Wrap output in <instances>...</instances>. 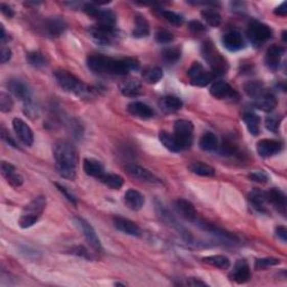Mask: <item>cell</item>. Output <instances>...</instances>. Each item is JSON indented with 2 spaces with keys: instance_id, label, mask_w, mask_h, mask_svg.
I'll list each match as a JSON object with an SVG mask.
<instances>
[{
  "instance_id": "ab89813d",
  "label": "cell",
  "mask_w": 287,
  "mask_h": 287,
  "mask_svg": "<svg viewBox=\"0 0 287 287\" xmlns=\"http://www.w3.org/2000/svg\"><path fill=\"white\" fill-rule=\"evenodd\" d=\"M99 180H100L105 186H108L109 189L113 190H119L120 187L124 185V179L118 174L104 173Z\"/></svg>"
},
{
  "instance_id": "1f68e13d",
  "label": "cell",
  "mask_w": 287,
  "mask_h": 287,
  "mask_svg": "<svg viewBox=\"0 0 287 287\" xmlns=\"http://www.w3.org/2000/svg\"><path fill=\"white\" fill-rule=\"evenodd\" d=\"M244 90L246 92L249 98L253 99V100H256L259 97H261L262 95H265L267 92V89L263 85L262 82L260 81H249L244 85Z\"/></svg>"
},
{
  "instance_id": "30bf717a",
  "label": "cell",
  "mask_w": 287,
  "mask_h": 287,
  "mask_svg": "<svg viewBox=\"0 0 287 287\" xmlns=\"http://www.w3.org/2000/svg\"><path fill=\"white\" fill-rule=\"evenodd\" d=\"M187 75L191 80V83L196 86H207L214 79V73L206 71L202 64L197 62L192 64L187 71Z\"/></svg>"
},
{
  "instance_id": "7c38bea8",
  "label": "cell",
  "mask_w": 287,
  "mask_h": 287,
  "mask_svg": "<svg viewBox=\"0 0 287 287\" xmlns=\"http://www.w3.org/2000/svg\"><path fill=\"white\" fill-rule=\"evenodd\" d=\"M75 224H77V226L79 227V229L83 232V236L85 237L86 241L91 246V248L93 250H96L97 253H102L103 248L100 242V239L98 238L95 229H93V227L89 224V222L82 218H75Z\"/></svg>"
},
{
  "instance_id": "603a6c76",
  "label": "cell",
  "mask_w": 287,
  "mask_h": 287,
  "mask_svg": "<svg viewBox=\"0 0 287 287\" xmlns=\"http://www.w3.org/2000/svg\"><path fill=\"white\" fill-rule=\"evenodd\" d=\"M285 50L284 48L279 45H272L266 52L265 55V64L266 67L272 70V71H276L278 69L280 61H282V57L284 55Z\"/></svg>"
},
{
  "instance_id": "2e32d148",
  "label": "cell",
  "mask_w": 287,
  "mask_h": 287,
  "mask_svg": "<svg viewBox=\"0 0 287 287\" xmlns=\"http://www.w3.org/2000/svg\"><path fill=\"white\" fill-rule=\"evenodd\" d=\"M13 127L15 134L17 135V137H18L20 142L25 146L31 147V146L34 144V134L33 130L31 129V127H29L26 122L20 118H15L13 120Z\"/></svg>"
},
{
  "instance_id": "484cf974",
  "label": "cell",
  "mask_w": 287,
  "mask_h": 287,
  "mask_svg": "<svg viewBox=\"0 0 287 287\" xmlns=\"http://www.w3.org/2000/svg\"><path fill=\"white\" fill-rule=\"evenodd\" d=\"M266 198H267L268 203H271L279 213H282L285 216V214H286V195L284 194L283 191L273 187V189L266 192Z\"/></svg>"
},
{
  "instance_id": "6125c7cd",
  "label": "cell",
  "mask_w": 287,
  "mask_h": 287,
  "mask_svg": "<svg viewBox=\"0 0 287 287\" xmlns=\"http://www.w3.org/2000/svg\"><path fill=\"white\" fill-rule=\"evenodd\" d=\"M184 285H189V286H208L204 282H201L196 278H189L184 283Z\"/></svg>"
},
{
  "instance_id": "f35d334b",
  "label": "cell",
  "mask_w": 287,
  "mask_h": 287,
  "mask_svg": "<svg viewBox=\"0 0 287 287\" xmlns=\"http://www.w3.org/2000/svg\"><path fill=\"white\" fill-rule=\"evenodd\" d=\"M242 119H244L246 126H247L248 131L251 135H254V136H257V135L259 134V125H260L259 117L256 114L251 113V111H249V113L244 114Z\"/></svg>"
},
{
  "instance_id": "f6af8a7d",
  "label": "cell",
  "mask_w": 287,
  "mask_h": 287,
  "mask_svg": "<svg viewBox=\"0 0 287 287\" xmlns=\"http://www.w3.org/2000/svg\"><path fill=\"white\" fill-rule=\"evenodd\" d=\"M160 14L163 17L164 19L166 21H168L169 24L175 25V26H180L182 25L184 23V18L183 16H181L176 13H174V11L171 10H164V9H160Z\"/></svg>"
},
{
  "instance_id": "5bb4252c",
  "label": "cell",
  "mask_w": 287,
  "mask_h": 287,
  "mask_svg": "<svg viewBox=\"0 0 287 287\" xmlns=\"http://www.w3.org/2000/svg\"><path fill=\"white\" fill-rule=\"evenodd\" d=\"M156 210H157V214H158V216H160V218L162 219V221L163 222H165L166 225H168V226H171V227H173L174 229H176L179 232H180V235H181V237H182L186 242H189V244H192V241H193V237L191 236V233L189 232V231H186L183 227H181L180 225H179V222H178V220L174 218V216L169 213V211L167 210V209H165L164 208L162 204H157V208H156Z\"/></svg>"
},
{
  "instance_id": "5b68a950",
  "label": "cell",
  "mask_w": 287,
  "mask_h": 287,
  "mask_svg": "<svg viewBox=\"0 0 287 287\" xmlns=\"http://www.w3.org/2000/svg\"><path fill=\"white\" fill-rule=\"evenodd\" d=\"M8 89L13 93V95L20 99V100L25 103L26 108V114L34 118L36 116V108H35L34 102H33V97H32V91L29 89V86L25 83L24 81L13 79L8 82Z\"/></svg>"
},
{
  "instance_id": "db71d44e",
  "label": "cell",
  "mask_w": 287,
  "mask_h": 287,
  "mask_svg": "<svg viewBox=\"0 0 287 287\" xmlns=\"http://www.w3.org/2000/svg\"><path fill=\"white\" fill-rule=\"evenodd\" d=\"M55 185L57 186L58 191H61V192H62V194H64V196H65L70 202H72L73 204H77V198H75V196H74L73 194H71V193H70V192L67 190V187H65V186H63V185L58 184V183H55Z\"/></svg>"
},
{
  "instance_id": "4dcf8cb0",
  "label": "cell",
  "mask_w": 287,
  "mask_h": 287,
  "mask_svg": "<svg viewBox=\"0 0 287 287\" xmlns=\"http://www.w3.org/2000/svg\"><path fill=\"white\" fill-rule=\"evenodd\" d=\"M83 171L86 175L98 180L105 173L102 164L97 160H93V158H85L83 161Z\"/></svg>"
},
{
  "instance_id": "83f0119b",
  "label": "cell",
  "mask_w": 287,
  "mask_h": 287,
  "mask_svg": "<svg viewBox=\"0 0 287 287\" xmlns=\"http://www.w3.org/2000/svg\"><path fill=\"white\" fill-rule=\"evenodd\" d=\"M158 105H160V108L162 109L163 113L175 114L178 113L179 110L182 109L183 102L180 98L175 96H166L161 99L160 102H158Z\"/></svg>"
},
{
  "instance_id": "6f0895ef",
  "label": "cell",
  "mask_w": 287,
  "mask_h": 287,
  "mask_svg": "<svg viewBox=\"0 0 287 287\" xmlns=\"http://www.w3.org/2000/svg\"><path fill=\"white\" fill-rule=\"evenodd\" d=\"M276 235L277 237L282 240V241L286 242L287 241V229L285 226H278L276 228Z\"/></svg>"
},
{
  "instance_id": "6da1fadb",
  "label": "cell",
  "mask_w": 287,
  "mask_h": 287,
  "mask_svg": "<svg viewBox=\"0 0 287 287\" xmlns=\"http://www.w3.org/2000/svg\"><path fill=\"white\" fill-rule=\"evenodd\" d=\"M86 65L90 71L97 74L126 75L130 71H137L139 69V62L133 57L116 60V58L101 54H93L87 56Z\"/></svg>"
},
{
  "instance_id": "7bdbcfd3",
  "label": "cell",
  "mask_w": 287,
  "mask_h": 287,
  "mask_svg": "<svg viewBox=\"0 0 287 287\" xmlns=\"http://www.w3.org/2000/svg\"><path fill=\"white\" fill-rule=\"evenodd\" d=\"M202 18L207 21V24L211 27H218L221 24V16L215 9L207 8L201 11Z\"/></svg>"
},
{
  "instance_id": "4316f807",
  "label": "cell",
  "mask_w": 287,
  "mask_h": 287,
  "mask_svg": "<svg viewBox=\"0 0 287 287\" xmlns=\"http://www.w3.org/2000/svg\"><path fill=\"white\" fill-rule=\"evenodd\" d=\"M68 25L61 17H52L45 23V29L51 37H58L65 32Z\"/></svg>"
},
{
  "instance_id": "f5cc1de1",
  "label": "cell",
  "mask_w": 287,
  "mask_h": 287,
  "mask_svg": "<svg viewBox=\"0 0 287 287\" xmlns=\"http://www.w3.org/2000/svg\"><path fill=\"white\" fill-rule=\"evenodd\" d=\"M189 28H190V31L193 32V33H195V34H200L202 32H204V29H206V27H204L203 24H201L200 21H197V20H192L189 23Z\"/></svg>"
},
{
  "instance_id": "11a10c76",
  "label": "cell",
  "mask_w": 287,
  "mask_h": 287,
  "mask_svg": "<svg viewBox=\"0 0 287 287\" xmlns=\"http://www.w3.org/2000/svg\"><path fill=\"white\" fill-rule=\"evenodd\" d=\"M2 138L5 140L6 143H7L8 145H10V146H13V147H15V148H18L19 149V146L16 144V142L15 140L10 137V135L6 131V129L5 128L3 127V129H2Z\"/></svg>"
},
{
  "instance_id": "f1b7e54d",
  "label": "cell",
  "mask_w": 287,
  "mask_h": 287,
  "mask_svg": "<svg viewBox=\"0 0 287 287\" xmlns=\"http://www.w3.org/2000/svg\"><path fill=\"white\" fill-rule=\"evenodd\" d=\"M254 105L257 109L265 111V113H272L277 107V99L272 92L267 91L265 95L254 100Z\"/></svg>"
},
{
  "instance_id": "9a60e30c",
  "label": "cell",
  "mask_w": 287,
  "mask_h": 287,
  "mask_svg": "<svg viewBox=\"0 0 287 287\" xmlns=\"http://www.w3.org/2000/svg\"><path fill=\"white\" fill-rule=\"evenodd\" d=\"M210 95L218 100L238 98V93L225 81H216L210 87Z\"/></svg>"
},
{
  "instance_id": "bcb514c9",
  "label": "cell",
  "mask_w": 287,
  "mask_h": 287,
  "mask_svg": "<svg viewBox=\"0 0 287 287\" xmlns=\"http://www.w3.org/2000/svg\"><path fill=\"white\" fill-rule=\"evenodd\" d=\"M162 56L168 63H176L181 58V51L178 48H168L163 51Z\"/></svg>"
},
{
  "instance_id": "8d00e7d4",
  "label": "cell",
  "mask_w": 287,
  "mask_h": 287,
  "mask_svg": "<svg viewBox=\"0 0 287 287\" xmlns=\"http://www.w3.org/2000/svg\"><path fill=\"white\" fill-rule=\"evenodd\" d=\"M163 70L160 67H148L142 73L143 80L148 84H155L163 79Z\"/></svg>"
},
{
  "instance_id": "d6a6232c",
  "label": "cell",
  "mask_w": 287,
  "mask_h": 287,
  "mask_svg": "<svg viewBox=\"0 0 287 287\" xmlns=\"http://www.w3.org/2000/svg\"><path fill=\"white\" fill-rule=\"evenodd\" d=\"M142 89V83L136 79H128L120 84V92L125 97H137Z\"/></svg>"
},
{
  "instance_id": "60d3db41",
  "label": "cell",
  "mask_w": 287,
  "mask_h": 287,
  "mask_svg": "<svg viewBox=\"0 0 287 287\" xmlns=\"http://www.w3.org/2000/svg\"><path fill=\"white\" fill-rule=\"evenodd\" d=\"M208 265L219 268V269H228L230 267V260L228 257L222 255H214V256H208L204 257L202 259Z\"/></svg>"
},
{
  "instance_id": "836d02e7",
  "label": "cell",
  "mask_w": 287,
  "mask_h": 287,
  "mask_svg": "<svg viewBox=\"0 0 287 287\" xmlns=\"http://www.w3.org/2000/svg\"><path fill=\"white\" fill-rule=\"evenodd\" d=\"M249 202L257 211L259 212H267L266 203V192H262L260 190H254L249 194Z\"/></svg>"
},
{
  "instance_id": "3957f363",
  "label": "cell",
  "mask_w": 287,
  "mask_h": 287,
  "mask_svg": "<svg viewBox=\"0 0 287 287\" xmlns=\"http://www.w3.org/2000/svg\"><path fill=\"white\" fill-rule=\"evenodd\" d=\"M54 77L57 84L65 92L72 93V95L78 97H86L90 95L89 87L69 71H65V70H57L54 73Z\"/></svg>"
},
{
  "instance_id": "cb8c5ba5",
  "label": "cell",
  "mask_w": 287,
  "mask_h": 287,
  "mask_svg": "<svg viewBox=\"0 0 287 287\" xmlns=\"http://www.w3.org/2000/svg\"><path fill=\"white\" fill-rule=\"evenodd\" d=\"M127 110L131 116L136 117V118H138V119H143V120L153 118L155 115L154 110L151 109L148 104L140 102V101H134V102L129 103L127 107Z\"/></svg>"
},
{
  "instance_id": "4fadbf2b",
  "label": "cell",
  "mask_w": 287,
  "mask_h": 287,
  "mask_svg": "<svg viewBox=\"0 0 287 287\" xmlns=\"http://www.w3.org/2000/svg\"><path fill=\"white\" fill-rule=\"evenodd\" d=\"M195 222L197 224V226L201 228V229L209 232L210 235L214 236L216 239L221 240V241H224V244H229V245L235 246L239 242V240L237 239L236 236H233V235H231V233L225 231L224 229H220V228H218L214 225L208 224V222L203 221V220H198V219H196Z\"/></svg>"
},
{
  "instance_id": "e575fe53",
  "label": "cell",
  "mask_w": 287,
  "mask_h": 287,
  "mask_svg": "<svg viewBox=\"0 0 287 287\" xmlns=\"http://www.w3.org/2000/svg\"><path fill=\"white\" fill-rule=\"evenodd\" d=\"M150 33V28L147 19L143 16H137L135 19V27L133 31V36L136 38L147 37Z\"/></svg>"
},
{
  "instance_id": "f546056e",
  "label": "cell",
  "mask_w": 287,
  "mask_h": 287,
  "mask_svg": "<svg viewBox=\"0 0 287 287\" xmlns=\"http://www.w3.org/2000/svg\"><path fill=\"white\" fill-rule=\"evenodd\" d=\"M126 206L133 211H138L144 207L145 197L142 193L136 190H128L125 193Z\"/></svg>"
},
{
  "instance_id": "d590c367",
  "label": "cell",
  "mask_w": 287,
  "mask_h": 287,
  "mask_svg": "<svg viewBox=\"0 0 287 287\" xmlns=\"http://www.w3.org/2000/svg\"><path fill=\"white\" fill-rule=\"evenodd\" d=\"M189 169L195 175L203 178H212L215 175V169L210 166L209 164L202 163V162H194L189 166Z\"/></svg>"
},
{
  "instance_id": "8992f818",
  "label": "cell",
  "mask_w": 287,
  "mask_h": 287,
  "mask_svg": "<svg viewBox=\"0 0 287 287\" xmlns=\"http://www.w3.org/2000/svg\"><path fill=\"white\" fill-rule=\"evenodd\" d=\"M202 55L206 58V61L212 68L214 74H224L228 70V63L220 53L216 51L212 42H204L202 45Z\"/></svg>"
},
{
  "instance_id": "7402d4cb",
  "label": "cell",
  "mask_w": 287,
  "mask_h": 287,
  "mask_svg": "<svg viewBox=\"0 0 287 287\" xmlns=\"http://www.w3.org/2000/svg\"><path fill=\"white\" fill-rule=\"evenodd\" d=\"M250 277H251V274H250V267L248 265V262L245 259L238 260L230 274V278L233 280V282H236L238 284H245L248 282Z\"/></svg>"
},
{
  "instance_id": "f907efd6",
  "label": "cell",
  "mask_w": 287,
  "mask_h": 287,
  "mask_svg": "<svg viewBox=\"0 0 287 287\" xmlns=\"http://www.w3.org/2000/svg\"><path fill=\"white\" fill-rule=\"evenodd\" d=\"M155 39L157 43L160 44H168L173 42L174 36L172 33H169L168 31H165V29H161L155 34Z\"/></svg>"
},
{
  "instance_id": "9f6ffc18",
  "label": "cell",
  "mask_w": 287,
  "mask_h": 287,
  "mask_svg": "<svg viewBox=\"0 0 287 287\" xmlns=\"http://www.w3.org/2000/svg\"><path fill=\"white\" fill-rule=\"evenodd\" d=\"M11 58V51L9 48H6V46H3L2 48V52H0V60H2V63L5 64L7 63L8 61H10Z\"/></svg>"
},
{
  "instance_id": "d6986e66",
  "label": "cell",
  "mask_w": 287,
  "mask_h": 287,
  "mask_svg": "<svg viewBox=\"0 0 287 287\" xmlns=\"http://www.w3.org/2000/svg\"><path fill=\"white\" fill-rule=\"evenodd\" d=\"M126 172L129 176L142 181V182H146V183H150V184H158L161 183V181L158 180L153 173H150L148 169H146L142 166L135 165V164H131V165H127L126 166Z\"/></svg>"
},
{
  "instance_id": "be15d7a7",
  "label": "cell",
  "mask_w": 287,
  "mask_h": 287,
  "mask_svg": "<svg viewBox=\"0 0 287 287\" xmlns=\"http://www.w3.org/2000/svg\"><path fill=\"white\" fill-rule=\"evenodd\" d=\"M0 29H2V35H0V39H2V42L3 43H5L6 40L8 39V37H7V35H6V31H5V27L2 25L0 26Z\"/></svg>"
},
{
  "instance_id": "ac0fdd59",
  "label": "cell",
  "mask_w": 287,
  "mask_h": 287,
  "mask_svg": "<svg viewBox=\"0 0 287 287\" xmlns=\"http://www.w3.org/2000/svg\"><path fill=\"white\" fill-rule=\"evenodd\" d=\"M222 44L230 52H238L245 48V39L240 32L236 29L228 31L222 36Z\"/></svg>"
},
{
  "instance_id": "816d5d0a",
  "label": "cell",
  "mask_w": 287,
  "mask_h": 287,
  "mask_svg": "<svg viewBox=\"0 0 287 287\" xmlns=\"http://www.w3.org/2000/svg\"><path fill=\"white\" fill-rule=\"evenodd\" d=\"M248 176L251 181H254V182H257V183H266L268 181V176L266 175V173H263L261 171L250 173Z\"/></svg>"
},
{
  "instance_id": "91938a15",
  "label": "cell",
  "mask_w": 287,
  "mask_h": 287,
  "mask_svg": "<svg viewBox=\"0 0 287 287\" xmlns=\"http://www.w3.org/2000/svg\"><path fill=\"white\" fill-rule=\"evenodd\" d=\"M275 15H277V16H282V17H285L287 15V4L284 2L282 5L278 6V7L275 9Z\"/></svg>"
},
{
  "instance_id": "94428289",
  "label": "cell",
  "mask_w": 287,
  "mask_h": 287,
  "mask_svg": "<svg viewBox=\"0 0 287 287\" xmlns=\"http://www.w3.org/2000/svg\"><path fill=\"white\" fill-rule=\"evenodd\" d=\"M73 253L75 255H78V256H81V257H84V258H91V256L89 255V251H87L86 249H84L83 247H78V248H75L73 250Z\"/></svg>"
},
{
  "instance_id": "52a82bcc",
  "label": "cell",
  "mask_w": 287,
  "mask_h": 287,
  "mask_svg": "<svg viewBox=\"0 0 287 287\" xmlns=\"http://www.w3.org/2000/svg\"><path fill=\"white\" fill-rule=\"evenodd\" d=\"M89 33L92 39L99 45H111L118 38V31L115 25L98 23L89 28Z\"/></svg>"
},
{
  "instance_id": "7a4b0ae2",
  "label": "cell",
  "mask_w": 287,
  "mask_h": 287,
  "mask_svg": "<svg viewBox=\"0 0 287 287\" xmlns=\"http://www.w3.org/2000/svg\"><path fill=\"white\" fill-rule=\"evenodd\" d=\"M56 171L61 178L74 180L77 178L78 153L74 146L69 143H58L53 149Z\"/></svg>"
},
{
  "instance_id": "ee69618b",
  "label": "cell",
  "mask_w": 287,
  "mask_h": 287,
  "mask_svg": "<svg viewBox=\"0 0 287 287\" xmlns=\"http://www.w3.org/2000/svg\"><path fill=\"white\" fill-rule=\"evenodd\" d=\"M26 58H27V62L31 64L32 67L35 68H43L48 64V60H46V57L44 56L43 53H40L38 51L29 52Z\"/></svg>"
},
{
  "instance_id": "8fae6325",
  "label": "cell",
  "mask_w": 287,
  "mask_h": 287,
  "mask_svg": "<svg viewBox=\"0 0 287 287\" xmlns=\"http://www.w3.org/2000/svg\"><path fill=\"white\" fill-rule=\"evenodd\" d=\"M83 11L87 16L97 19L100 24L115 25L116 23V15L113 10L98 7L95 4H85L83 6Z\"/></svg>"
},
{
  "instance_id": "ffe728a7",
  "label": "cell",
  "mask_w": 287,
  "mask_h": 287,
  "mask_svg": "<svg viewBox=\"0 0 287 287\" xmlns=\"http://www.w3.org/2000/svg\"><path fill=\"white\" fill-rule=\"evenodd\" d=\"M174 208L176 210V212L181 215V218L185 219L186 221L195 222V220L197 219L196 210L192 204V202H190L189 200L178 198V200L174 202Z\"/></svg>"
},
{
  "instance_id": "74e56055",
  "label": "cell",
  "mask_w": 287,
  "mask_h": 287,
  "mask_svg": "<svg viewBox=\"0 0 287 287\" xmlns=\"http://www.w3.org/2000/svg\"><path fill=\"white\" fill-rule=\"evenodd\" d=\"M200 148L204 151H215L219 147V142L213 133H206L200 138Z\"/></svg>"
},
{
  "instance_id": "277c9868",
  "label": "cell",
  "mask_w": 287,
  "mask_h": 287,
  "mask_svg": "<svg viewBox=\"0 0 287 287\" xmlns=\"http://www.w3.org/2000/svg\"><path fill=\"white\" fill-rule=\"evenodd\" d=\"M46 203H48L46 202V197L40 195L26 204L21 211L20 218L18 220L19 227L23 229H27V228H31L36 224L44 212Z\"/></svg>"
},
{
  "instance_id": "681fc988",
  "label": "cell",
  "mask_w": 287,
  "mask_h": 287,
  "mask_svg": "<svg viewBox=\"0 0 287 287\" xmlns=\"http://www.w3.org/2000/svg\"><path fill=\"white\" fill-rule=\"evenodd\" d=\"M280 121H282V117L271 115L268 116L265 120V125L268 130H271L273 133L278 131V128L280 125Z\"/></svg>"
},
{
  "instance_id": "680465c9",
  "label": "cell",
  "mask_w": 287,
  "mask_h": 287,
  "mask_svg": "<svg viewBox=\"0 0 287 287\" xmlns=\"http://www.w3.org/2000/svg\"><path fill=\"white\" fill-rule=\"evenodd\" d=\"M0 10H2V13H3L5 16H7V17H13V16L15 15L14 9L11 8L10 6L6 5V4H2V5H0Z\"/></svg>"
},
{
  "instance_id": "ba28073f",
  "label": "cell",
  "mask_w": 287,
  "mask_h": 287,
  "mask_svg": "<svg viewBox=\"0 0 287 287\" xmlns=\"http://www.w3.org/2000/svg\"><path fill=\"white\" fill-rule=\"evenodd\" d=\"M193 131L194 126L191 121L185 119L176 120L174 124V137L180 146L181 150L186 149L193 144Z\"/></svg>"
},
{
  "instance_id": "b9f144b4",
  "label": "cell",
  "mask_w": 287,
  "mask_h": 287,
  "mask_svg": "<svg viewBox=\"0 0 287 287\" xmlns=\"http://www.w3.org/2000/svg\"><path fill=\"white\" fill-rule=\"evenodd\" d=\"M158 138H160V142L163 144L164 147L167 148L168 150L173 151V153H178V151L181 150L180 146L173 134H169L167 131H161Z\"/></svg>"
},
{
  "instance_id": "9c48e42d",
  "label": "cell",
  "mask_w": 287,
  "mask_h": 287,
  "mask_svg": "<svg viewBox=\"0 0 287 287\" xmlns=\"http://www.w3.org/2000/svg\"><path fill=\"white\" fill-rule=\"evenodd\" d=\"M273 32L269 26L260 21H251L247 28V37L256 48L265 44L272 38Z\"/></svg>"
},
{
  "instance_id": "e7e4bbea",
  "label": "cell",
  "mask_w": 287,
  "mask_h": 287,
  "mask_svg": "<svg viewBox=\"0 0 287 287\" xmlns=\"http://www.w3.org/2000/svg\"><path fill=\"white\" fill-rule=\"evenodd\" d=\"M283 39H284V40H286V32H284V33H283Z\"/></svg>"
},
{
  "instance_id": "7dc6e473",
  "label": "cell",
  "mask_w": 287,
  "mask_h": 287,
  "mask_svg": "<svg viewBox=\"0 0 287 287\" xmlns=\"http://www.w3.org/2000/svg\"><path fill=\"white\" fill-rule=\"evenodd\" d=\"M280 263V260L278 258H274V257H266V258H260L257 259L255 262V268L258 271H263V269L276 266Z\"/></svg>"
},
{
  "instance_id": "d4e9b609",
  "label": "cell",
  "mask_w": 287,
  "mask_h": 287,
  "mask_svg": "<svg viewBox=\"0 0 287 287\" xmlns=\"http://www.w3.org/2000/svg\"><path fill=\"white\" fill-rule=\"evenodd\" d=\"M2 174L13 187H19L24 183V179L19 173H17L16 167L8 162H2Z\"/></svg>"
},
{
  "instance_id": "c3c4849f",
  "label": "cell",
  "mask_w": 287,
  "mask_h": 287,
  "mask_svg": "<svg viewBox=\"0 0 287 287\" xmlns=\"http://www.w3.org/2000/svg\"><path fill=\"white\" fill-rule=\"evenodd\" d=\"M14 107V100L13 98H11L8 93L6 92H0V110H2V113L4 114H7L9 111H11Z\"/></svg>"
},
{
  "instance_id": "e0dca14e",
  "label": "cell",
  "mask_w": 287,
  "mask_h": 287,
  "mask_svg": "<svg viewBox=\"0 0 287 287\" xmlns=\"http://www.w3.org/2000/svg\"><path fill=\"white\" fill-rule=\"evenodd\" d=\"M256 148L257 153L261 157L267 158L279 154L283 149V145L282 143H279L278 140L275 139H261L257 143Z\"/></svg>"
},
{
  "instance_id": "44dd1931",
  "label": "cell",
  "mask_w": 287,
  "mask_h": 287,
  "mask_svg": "<svg viewBox=\"0 0 287 287\" xmlns=\"http://www.w3.org/2000/svg\"><path fill=\"white\" fill-rule=\"evenodd\" d=\"M114 225L117 230L124 232L128 236H133V237L142 236V230H140L139 226L129 219L122 218V216H116L114 219Z\"/></svg>"
}]
</instances>
